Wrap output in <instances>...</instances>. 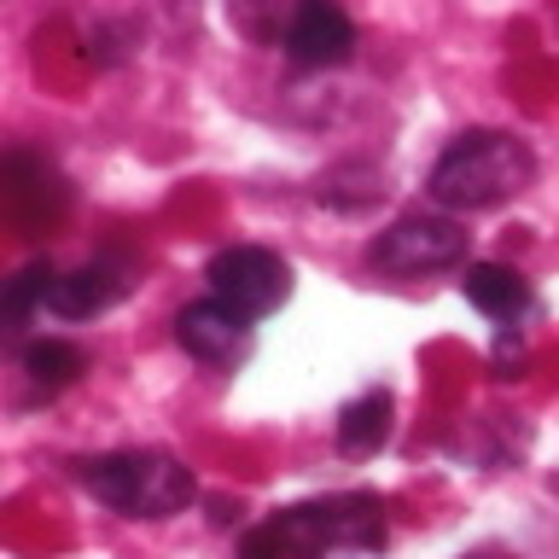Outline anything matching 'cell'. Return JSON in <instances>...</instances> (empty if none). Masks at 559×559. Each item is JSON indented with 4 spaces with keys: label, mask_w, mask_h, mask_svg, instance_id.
<instances>
[{
    "label": "cell",
    "mask_w": 559,
    "mask_h": 559,
    "mask_svg": "<svg viewBox=\"0 0 559 559\" xmlns=\"http://www.w3.org/2000/svg\"><path fill=\"white\" fill-rule=\"evenodd\" d=\"M536 181V152L519 134L501 129H472L437 157L431 169V199L443 210H496L507 199H519Z\"/></svg>",
    "instance_id": "2"
},
{
    "label": "cell",
    "mask_w": 559,
    "mask_h": 559,
    "mask_svg": "<svg viewBox=\"0 0 559 559\" xmlns=\"http://www.w3.org/2000/svg\"><path fill=\"white\" fill-rule=\"evenodd\" d=\"M461 292L472 309H484L489 321H519L531 309V286H524L519 269H501V262H472L461 274Z\"/></svg>",
    "instance_id": "9"
},
{
    "label": "cell",
    "mask_w": 559,
    "mask_h": 559,
    "mask_svg": "<svg viewBox=\"0 0 559 559\" xmlns=\"http://www.w3.org/2000/svg\"><path fill=\"white\" fill-rule=\"evenodd\" d=\"M391 419H396L391 391H361V396H349L344 408H338V449H344V454H373V449H384Z\"/></svg>",
    "instance_id": "10"
},
{
    "label": "cell",
    "mask_w": 559,
    "mask_h": 559,
    "mask_svg": "<svg viewBox=\"0 0 559 559\" xmlns=\"http://www.w3.org/2000/svg\"><path fill=\"white\" fill-rule=\"evenodd\" d=\"M175 338L192 361L204 367H234L251 356V321L239 309H227L222 297H204V304H187L175 314Z\"/></svg>",
    "instance_id": "6"
},
{
    "label": "cell",
    "mask_w": 559,
    "mask_h": 559,
    "mask_svg": "<svg viewBox=\"0 0 559 559\" xmlns=\"http://www.w3.org/2000/svg\"><path fill=\"white\" fill-rule=\"evenodd\" d=\"M373 269L384 274H431V269H454L466 262V227L449 216H402L367 245Z\"/></svg>",
    "instance_id": "5"
},
{
    "label": "cell",
    "mask_w": 559,
    "mask_h": 559,
    "mask_svg": "<svg viewBox=\"0 0 559 559\" xmlns=\"http://www.w3.org/2000/svg\"><path fill=\"white\" fill-rule=\"evenodd\" d=\"M129 292V262L122 257H99L76 274H59V292H52V314L64 321H94Z\"/></svg>",
    "instance_id": "8"
},
{
    "label": "cell",
    "mask_w": 559,
    "mask_h": 559,
    "mask_svg": "<svg viewBox=\"0 0 559 559\" xmlns=\"http://www.w3.org/2000/svg\"><path fill=\"white\" fill-rule=\"evenodd\" d=\"M82 484L122 519H175L199 496L192 472L164 449H117L99 461H82Z\"/></svg>",
    "instance_id": "3"
},
{
    "label": "cell",
    "mask_w": 559,
    "mask_h": 559,
    "mask_svg": "<svg viewBox=\"0 0 559 559\" xmlns=\"http://www.w3.org/2000/svg\"><path fill=\"white\" fill-rule=\"evenodd\" d=\"M24 373L35 391H64L82 373V349L64 338H35V344H24Z\"/></svg>",
    "instance_id": "12"
},
{
    "label": "cell",
    "mask_w": 559,
    "mask_h": 559,
    "mask_svg": "<svg viewBox=\"0 0 559 559\" xmlns=\"http://www.w3.org/2000/svg\"><path fill=\"white\" fill-rule=\"evenodd\" d=\"M384 542V507L379 496H332L304 501L286 513L262 519L239 542V559H332V554H373Z\"/></svg>",
    "instance_id": "1"
},
{
    "label": "cell",
    "mask_w": 559,
    "mask_h": 559,
    "mask_svg": "<svg viewBox=\"0 0 559 559\" xmlns=\"http://www.w3.org/2000/svg\"><path fill=\"white\" fill-rule=\"evenodd\" d=\"M52 292H59V274H52V262H29L24 274L7 280V297H0V321H7V326H24L35 309H52Z\"/></svg>",
    "instance_id": "11"
},
{
    "label": "cell",
    "mask_w": 559,
    "mask_h": 559,
    "mask_svg": "<svg viewBox=\"0 0 559 559\" xmlns=\"http://www.w3.org/2000/svg\"><path fill=\"white\" fill-rule=\"evenodd\" d=\"M210 292L245 321H262L292 297V262L269 251V245H227L210 257Z\"/></svg>",
    "instance_id": "4"
},
{
    "label": "cell",
    "mask_w": 559,
    "mask_h": 559,
    "mask_svg": "<svg viewBox=\"0 0 559 559\" xmlns=\"http://www.w3.org/2000/svg\"><path fill=\"white\" fill-rule=\"evenodd\" d=\"M349 52H356V24L338 7L309 0V7L292 12V24H286V59L292 64L332 70V64H349Z\"/></svg>",
    "instance_id": "7"
}]
</instances>
